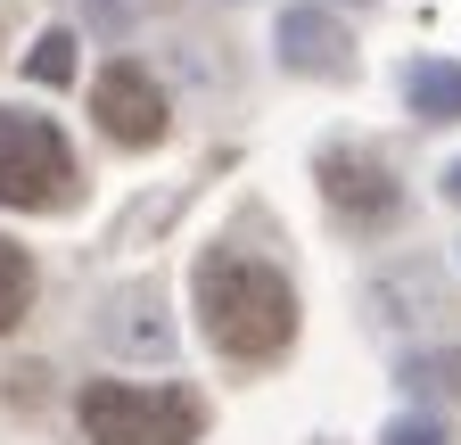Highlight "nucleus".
Here are the masks:
<instances>
[{
	"label": "nucleus",
	"instance_id": "nucleus-1",
	"mask_svg": "<svg viewBox=\"0 0 461 445\" xmlns=\"http://www.w3.org/2000/svg\"><path fill=\"white\" fill-rule=\"evenodd\" d=\"M190 305H198L206 347L230 363H280L297 347V289H288L280 264L248 248H206L190 264Z\"/></svg>",
	"mask_w": 461,
	"mask_h": 445
},
{
	"label": "nucleus",
	"instance_id": "nucleus-2",
	"mask_svg": "<svg viewBox=\"0 0 461 445\" xmlns=\"http://www.w3.org/2000/svg\"><path fill=\"white\" fill-rule=\"evenodd\" d=\"M75 421L91 445H198L206 404L190 387H140V379H83Z\"/></svg>",
	"mask_w": 461,
	"mask_h": 445
},
{
	"label": "nucleus",
	"instance_id": "nucleus-3",
	"mask_svg": "<svg viewBox=\"0 0 461 445\" xmlns=\"http://www.w3.org/2000/svg\"><path fill=\"white\" fill-rule=\"evenodd\" d=\"M75 190H83V174H75L67 132L33 107H0V206L58 214V206H75Z\"/></svg>",
	"mask_w": 461,
	"mask_h": 445
},
{
	"label": "nucleus",
	"instance_id": "nucleus-4",
	"mask_svg": "<svg viewBox=\"0 0 461 445\" xmlns=\"http://www.w3.org/2000/svg\"><path fill=\"white\" fill-rule=\"evenodd\" d=\"M91 116H99V132L115 141V149H157L165 141V91H157V75L140 67V59H107L99 75H91Z\"/></svg>",
	"mask_w": 461,
	"mask_h": 445
},
{
	"label": "nucleus",
	"instance_id": "nucleus-5",
	"mask_svg": "<svg viewBox=\"0 0 461 445\" xmlns=\"http://www.w3.org/2000/svg\"><path fill=\"white\" fill-rule=\"evenodd\" d=\"M313 182H321V198L346 222H395L403 214V190H395V174H387L371 149H321L313 157Z\"/></svg>",
	"mask_w": 461,
	"mask_h": 445
},
{
	"label": "nucleus",
	"instance_id": "nucleus-6",
	"mask_svg": "<svg viewBox=\"0 0 461 445\" xmlns=\"http://www.w3.org/2000/svg\"><path fill=\"white\" fill-rule=\"evenodd\" d=\"M272 41H280V67H297V75H355V33L330 9H288Z\"/></svg>",
	"mask_w": 461,
	"mask_h": 445
},
{
	"label": "nucleus",
	"instance_id": "nucleus-7",
	"mask_svg": "<svg viewBox=\"0 0 461 445\" xmlns=\"http://www.w3.org/2000/svg\"><path fill=\"white\" fill-rule=\"evenodd\" d=\"M403 99L420 124H461V59H412L403 67Z\"/></svg>",
	"mask_w": 461,
	"mask_h": 445
},
{
	"label": "nucleus",
	"instance_id": "nucleus-8",
	"mask_svg": "<svg viewBox=\"0 0 461 445\" xmlns=\"http://www.w3.org/2000/svg\"><path fill=\"white\" fill-rule=\"evenodd\" d=\"M33 289H41V272H33V256L17 248V240H0V339L33 313Z\"/></svg>",
	"mask_w": 461,
	"mask_h": 445
},
{
	"label": "nucleus",
	"instance_id": "nucleus-9",
	"mask_svg": "<svg viewBox=\"0 0 461 445\" xmlns=\"http://www.w3.org/2000/svg\"><path fill=\"white\" fill-rule=\"evenodd\" d=\"M25 75L50 83V91H67V83H75V33H67V25H50V33L25 50Z\"/></svg>",
	"mask_w": 461,
	"mask_h": 445
},
{
	"label": "nucleus",
	"instance_id": "nucleus-10",
	"mask_svg": "<svg viewBox=\"0 0 461 445\" xmlns=\"http://www.w3.org/2000/svg\"><path fill=\"white\" fill-rule=\"evenodd\" d=\"M403 387H412V396H461V347L412 355V363H403Z\"/></svg>",
	"mask_w": 461,
	"mask_h": 445
},
{
	"label": "nucleus",
	"instance_id": "nucleus-11",
	"mask_svg": "<svg viewBox=\"0 0 461 445\" xmlns=\"http://www.w3.org/2000/svg\"><path fill=\"white\" fill-rule=\"evenodd\" d=\"M379 445H445V429L437 421H420V413H403V421H387V437Z\"/></svg>",
	"mask_w": 461,
	"mask_h": 445
},
{
	"label": "nucleus",
	"instance_id": "nucleus-12",
	"mask_svg": "<svg viewBox=\"0 0 461 445\" xmlns=\"http://www.w3.org/2000/svg\"><path fill=\"white\" fill-rule=\"evenodd\" d=\"M445 198H453V206H461V157H453V174H445Z\"/></svg>",
	"mask_w": 461,
	"mask_h": 445
}]
</instances>
